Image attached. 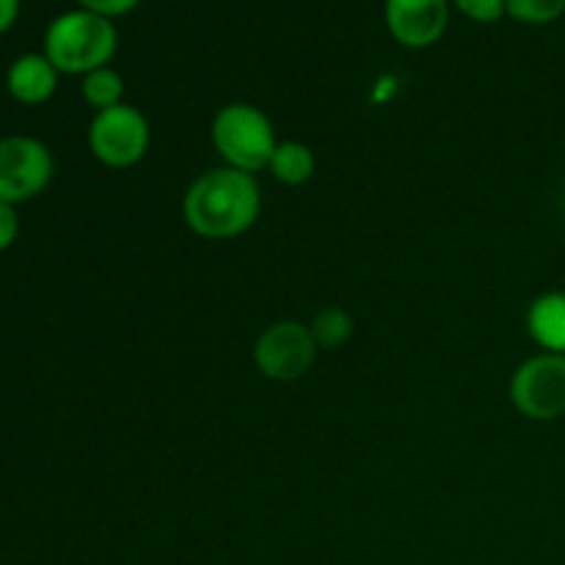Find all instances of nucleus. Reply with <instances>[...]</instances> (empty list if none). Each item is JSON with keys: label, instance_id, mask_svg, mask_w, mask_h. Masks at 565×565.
Masks as SVG:
<instances>
[{"label": "nucleus", "instance_id": "nucleus-1", "mask_svg": "<svg viewBox=\"0 0 565 565\" xmlns=\"http://www.w3.org/2000/svg\"><path fill=\"white\" fill-rule=\"evenodd\" d=\"M263 193L254 174L221 169L204 171L182 196V218L193 235L204 241H232L257 224Z\"/></svg>", "mask_w": 565, "mask_h": 565}, {"label": "nucleus", "instance_id": "nucleus-2", "mask_svg": "<svg viewBox=\"0 0 565 565\" xmlns=\"http://www.w3.org/2000/svg\"><path fill=\"white\" fill-rule=\"evenodd\" d=\"M119 47V33L114 20L94 11L75 9L55 17L44 31V50L50 64L61 75H88L99 66H110Z\"/></svg>", "mask_w": 565, "mask_h": 565}, {"label": "nucleus", "instance_id": "nucleus-3", "mask_svg": "<svg viewBox=\"0 0 565 565\" xmlns=\"http://www.w3.org/2000/svg\"><path fill=\"white\" fill-rule=\"evenodd\" d=\"M210 138L230 169L259 174L268 169L279 138L263 108L252 103H230L213 116Z\"/></svg>", "mask_w": 565, "mask_h": 565}, {"label": "nucleus", "instance_id": "nucleus-4", "mask_svg": "<svg viewBox=\"0 0 565 565\" xmlns=\"http://www.w3.org/2000/svg\"><path fill=\"white\" fill-rule=\"evenodd\" d=\"M152 130L136 105H116V108L94 114L88 125V149L94 158L108 169H130L141 163L149 152Z\"/></svg>", "mask_w": 565, "mask_h": 565}, {"label": "nucleus", "instance_id": "nucleus-5", "mask_svg": "<svg viewBox=\"0 0 565 565\" xmlns=\"http://www.w3.org/2000/svg\"><path fill=\"white\" fill-rule=\"evenodd\" d=\"M511 403L533 423L565 417V356L539 353L516 367L511 379Z\"/></svg>", "mask_w": 565, "mask_h": 565}, {"label": "nucleus", "instance_id": "nucleus-6", "mask_svg": "<svg viewBox=\"0 0 565 565\" xmlns=\"http://www.w3.org/2000/svg\"><path fill=\"white\" fill-rule=\"evenodd\" d=\"M318 353L320 348L309 326L298 320H279V323H270L254 342V367L265 379L290 384L312 370Z\"/></svg>", "mask_w": 565, "mask_h": 565}, {"label": "nucleus", "instance_id": "nucleus-7", "mask_svg": "<svg viewBox=\"0 0 565 565\" xmlns=\"http://www.w3.org/2000/svg\"><path fill=\"white\" fill-rule=\"evenodd\" d=\"M53 152L31 136L0 138V202L22 204L44 191L53 180Z\"/></svg>", "mask_w": 565, "mask_h": 565}, {"label": "nucleus", "instance_id": "nucleus-8", "mask_svg": "<svg viewBox=\"0 0 565 565\" xmlns=\"http://www.w3.org/2000/svg\"><path fill=\"white\" fill-rule=\"evenodd\" d=\"M386 31L412 50L439 42L450 22V0H384Z\"/></svg>", "mask_w": 565, "mask_h": 565}, {"label": "nucleus", "instance_id": "nucleus-9", "mask_svg": "<svg viewBox=\"0 0 565 565\" xmlns=\"http://www.w3.org/2000/svg\"><path fill=\"white\" fill-rule=\"evenodd\" d=\"M61 72L44 53H25L6 72V88L20 105H42L58 88Z\"/></svg>", "mask_w": 565, "mask_h": 565}, {"label": "nucleus", "instance_id": "nucleus-10", "mask_svg": "<svg viewBox=\"0 0 565 565\" xmlns=\"http://www.w3.org/2000/svg\"><path fill=\"white\" fill-rule=\"evenodd\" d=\"M527 334L544 353L565 356V292H541L527 309Z\"/></svg>", "mask_w": 565, "mask_h": 565}, {"label": "nucleus", "instance_id": "nucleus-11", "mask_svg": "<svg viewBox=\"0 0 565 565\" xmlns=\"http://www.w3.org/2000/svg\"><path fill=\"white\" fill-rule=\"evenodd\" d=\"M315 169H318L315 152L301 141H279V147H276L274 158L268 163V171L274 174V180L287 188L307 185L315 177Z\"/></svg>", "mask_w": 565, "mask_h": 565}, {"label": "nucleus", "instance_id": "nucleus-12", "mask_svg": "<svg viewBox=\"0 0 565 565\" xmlns=\"http://www.w3.org/2000/svg\"><path fill=\"white\" fill-rule=\"evenodd\" d=\"M81 94L88 108H94V114L116 108L125 103V77L114 66H99V70L83 75Z\"/></svg>", "mask_w": 565, "mask_h": 565}, {"label": "nucleus", "instance_id": "nucleus-13", "mask_svg": "<svg viewBox=\"0 0 565 565\" xmlns=\"http://www.w3.org/2000/svg\"><path fill=\"white\" fill-rule=\"evenodd\" d=\"M353 329H356V323H353L351 312H345L342 307L320 309L312 323H309V331H312L320 351H340V348H345L351 342Z\"/></svg>", "mask_w": 565, "mask_h": 565}, {"label": "nucleus", "instance_id": "nucleus-14", "mask_svg": "<svg viewBox=\"0 0 565 565\" xmlns=\"http://www.w3.org/2000/svg\"><path fill=\"white\" fill-rule=\"evenodd\" d=\"M508 17L524 25H550L565 14V0H505Z\"/></svg>", "mask_w": 565, "mask_h": 565}, {"label": "nucleus", "instance_id": "nucleus-15", "mask_svg": "<svg viewBox=\"0 0 565 565\" xmlns=\"http://www.w3.org/2000/svg\"><path fill=\"white\" fill-rule=\"evenodd\" d=\"M450 3L472 22H497L508 14L505 0H450Z\"/></svg>", "mask_w": 565, "mask_h": 565}, {"label": "nucleus", "instance_id": "nucleus-16", "mask_svg": "<svg viewBox=\"0 0 565 565\" xmlns=\"http://www.w3.org/2000/svg\"><path fill=\"white\" fill-rule=\"evenodd\" d=\"M141 0H77V6L86 11H94L99 17H108V20H116V17L130 14Z\"/></svg>", "mask_w": 565, "mask_h": 565}, {"label": "nucleus", "instance_id": "nucleus-17", "mask_svg": "<svg viewBox=\"0 0 565 565\" xmlns=\"http://www.w3.org/2000/svg\"><path fill=\"white\" fill-rule=\"evenodd\" d=\"M17 235H20V218H17L14 204L0 202V252L14 246Z\"/></svg>", "mask_w": 565, "mask_h": 565}, {"label": "nucleus", "instance_id": "nucleus-18", "mask_svg": "<svg viewBox=\"0 0 565 565\" xmlns=\"http://www.w3.org/2000/svg\"><path fill=\"white\" fill-rule=\"evenodd\" d=\"M20 17V0H0V36L9 31Z\"/></svg>", "mask_w": 565, "mask_h": 565}, {"label": "nucleus", "instance_id": "nucleus-19", "mask_svg": "<svg viewBox=\"0 0 565 565\" xmlns=\"http://www.w3.org/2000/svg\"><path fill=\"white\" fill-rule=\"evenodd\" d=\"M563 149H565V138H563Z\"/></svg>", "mask_w": 565, "mask_h": 565}]
</instances>
